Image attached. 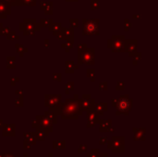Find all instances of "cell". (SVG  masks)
Segmentation results:
<instances>
[{"instance_id":"1","label":"cell","mask_w":158,"mask_h":157,"mask_svg":"<svg viewBox=\"0 0 158 157\" xmlns=\"http://www.w3.org/2000/svg\"><path fill=\"white\" fill-rule=\"evenodd\" d=\"M48 110L54 112L58 116H60L63 120H78L79 116L83 114L79 107V99L75 100L73 98H67L63 104L60 103Z\"/></svg>"},{"instance_id":"2","label":"cell","mask_w":158,"mask_h":157,"mask_svg":"<svg viewBox=\"0 0 158 157\" xmlns=\"http://www.w3.org/2000/svg\"><path fill=\"white\" fill-rule=\"evenodd\" d=\"M19 30L23 33L24 36H34L35 33L41 31V26L35 19H24L19 24Z\"/></svg>"},{"instance_id":"3","label":"cell","mask_w":158,"mask_h":157,"mask_svg":"<svg viewBox=\"0 0 158 157\" xmlns=\"http://www.w3.org/2000/svg\"><path fill=\"white\" fill-rule=\"evenodd\" d=\"M100 34V19H82V35L91 36V35Z\"/></svg>"},{"instance_id":"4","label":"cell","mask_w":158,"mask_h":157,"mask_svg":"<svg viewBox=\"0 0 158 157\" xmlns=\"http://www.w3.org/2000/svg\"><path fill=\"white\" fill-rule=\"evenodd\" d=\"M32 128L35 131H43L45 133H51L54 131V125L45 118L44 115H37L32 122Z\"/></svg>"},{"instance_id":"5","label":"cell","mask_w":158,"mask_h":157,"mask_svg":"<svg viewBox=\"0 0 158 157\" xmlns=\"http://www.w3.org/2000/svg\"><path fill=\"white\" fill-rule=\"evenodd\" d=\"M132 106H133V99L130 98L129 94L121 95L116 106V115L120 116L122 114L129 116L130 112L132 110Z\"/></svg>"},{"instance_id":"6","label":"cell","mask_w":158,"mask_h":157,"mask_svg":"<svg viewBox=\"0 0 158 157\" xmlns=\"http://www.w3.org/2000/svg\"><path fill=\"white\" fill-rule=\"evenodd\" d=\"M95 64V48H85L78 51V66L94 65Z\"/></svg>"},{"instance_id":"7","label":"cell","mask_w":158,"mask_h":157,"mask_svg":"<svg viewBox=\"0 0 158 157\" xmlns=\"http://www.w3.org/2000/svg\"><path fill=\"white\" fill-rule=\"evenodd\" d=\"M107 148L113 154L125 153V137L124 136H112L111 140H107Z\"/></svg>"},{"instance_id":"8","label":"cell","mask_w":158,"mask_h":157,"mask_svg":"<svg viewBox=\"0 0 158 157\" xmlns=\"http://www.w3.org/2000/svg\"><path fill=\"white\" fill-rule=\"evenodd\" d=\"M124 35H113L111 39L107 40V47L113 53H125L124 51Z\"/></svg>"},{"instance_id":"9","label":"cell","mask_w":158,"mask_h":157,"mask_svg":"<svg viewBox=\"0 0 158 157\" xmlns=\"http://www.w3.org/2000/svg\"><path fill=\"white\" fill-rule=\"evenodd\" d=\"M95 99L89 98V99H79V107L81 112L89 113L91 111H94L95 107Z\"/></svg>"},{"instance_id":"10","label":"cell","mask_w":158,"mask_h":157,"mask_svg":"<svg viewBox=\"0 0 158 157\" xmlns=\"http://www.w3.org/2000/svg\"><path fill=\"white\" fill-rule=\"evenodd\" d=\"M62 96L61 94H45L44 95V106L45 107L52 108L57 106L61 103Z\"/></svg>"},{"instance_id":"11","label":"cell","mask_w":158,"mask_h":157,"mask_svg":"<svg viewBox=\"0 0 158 157\" xmlns=\"http://www.w3.org/2000/svg\"><path fill=\"white\" fill-rule=\"evenodd\" d=\"M124 51L126 53H129V55L131 57L132 55L135 54L137 51V46H138V41L136 39H129L124 41Z\"/></svg>"},{"instance_id":"12","label":"cell","mask_w":158,"mask_h":157,"mask_svg":"<svg viewBox=\"0 0 158 157\" xmlns=\"http://www.w3.org/2000/svg\"><path fill=\"white\" fill-rule=\"evenodd\" d=\"M87 116V124H86V128L91 129L94 128L95 125H97L100 121V116L95 112V111H91V112L86 113Z\"/></svg>"},{"instance_id":"13","label":"cell","mask_w":158,"mask_h":157,"mask_svg":"<svg viewBox=\"0 0 158 157\" xmlns=\"http://www.w3.org/2000/svg\"><path fill=\"white\" fill-rule=\"evenodd\" d=\"M2 136L3 137H15L16 135V124H6L3 123L2 127Z\"/></svg>"},{"instance_id":"14","label":"cell","mask_w":158,"mask_h":157,"mask_svg":"<svg viewBox=\"0 0 158 157\" xmlns=\"http://www.w3.org/2000/svg\"><path fill=\"white\" fill-rule=\"evenodd\" d=\"M99 131L101 133H105V132H115L116 129L112 126V120H102L99 121Z\"/></svg>"},{"instance_id":"15","label":"cell","mask_w":158,"mask_h":157,"mask_svg":"<svg viewBox=\"0 0 158 157\" xmlns=\"http://www.w3.org/2000/svg\"><path fill=\"white\" fill-rule=\"evenodd\" d=\"M11 4L0 1V19H7L8 15L11 14Z\"/></svg>"},{"instance_id":"16","label":"cell","mask_w":158,"mask_h":157,"mask_svg":"<svg viewBox=\"0 0 158 157\" xmlns=\"http://www.w3.org/2000/svg\"><path fill=\"white\" fill-rule=\"evenodd\" d=\"M134 136L132 137L133 140H146V129L144 128H133L132 129Z\"/></svg>"},{"instance_id":"17","label":"cell","mask_w":158,"mask_h":157,"mask_svg":"<svg viewBox=\"0 0 158 157\" xmlns=\"http://www.w3.org/2000/svg\"><path fill=\"white\" fill-rule=\"evenodd\" d=\"M61 33L63 34L64 40L66 42H72L74 43V29L73 28H61Z\"/></svg>"},{"instance_id":"18","label":"cell","mask_w":158,"mask_h":157,"mask_svg":"<svg viewBox=\"0 0 158 157\" xmlns=\"http://www.w3.org/2000/svg\"><path fill=\"white\" fill-rule=\"evenodd\" d=\"M40 9L44 11L45 15H53L54 13V2L46 1L40 3Z\"/></svg>"},{"instance_id":"19","label":"cell","mask_w":158,"mask_h":157,"mask_svg":"<svg viewBox=\"0 0 158 157\" xmlns=\"http://www.w3.org/2000/svg\"><path fill=\"white\" fill-rule=\"evenodd\" d=\"M79 68V66L76 65L74 61H66L65 62V72L67 74H73L76 69Z\"/></svg>"},{"instance_id":"20","label":"cell","mask_w":158,"mask_h":157,"mask_svg":"<svg viewBox=\"0 0 158 157\" xmlns=\"http://www.w3.org/2000/svg\"><path fill=\"white\" fill-rule=\"evenodd\" d=\"M108 109V104L107 103H99L95 104L94 111L97 113L99 116H103L105 111H107Z\"/></svg>"},{"instance_id":"21","label":"cell","mask_w":158,"mask_h":157,"mask_svg":"<svg viewBox=\"0 0 158 157\" xmlns=\"http://www.w3.org/2000/svg\"><path fill=\"white\" fill-rule=\"evenodd\" d=\"M61 28H62V25H61L60 22H53L48 27V31L52 32L53 35H54V36H55V35H57L58 33H60Z\"/></svg>"},{"instance_id":"22","label":"cell","mask_w":158,"mask_h":157,"mask_svg":"<svg viewBox=\"0 0 158 157\" xmlns=\"http://www.w3.org/2000/svg\"><path fill=\"white\" fill-rule=\"evenodd\" d=\"M35 132H27V133H23V138L24 140L29 142L30 145H35L36 144V140H35Z\"/></svg>"},{"instance_id":"23","label":"cell","mask_w":158,"mask_h":157,"mask_svg":"<svg viewBox=\"0 0 158 157\" xmlns=\"http://www.w3.org/2000/svg\"><path fill=\"white\" fill-rule=\"evenodd\" d=\"M44 116L45 118H46L53 125H55V124H57V123H58V116L55 115L54 112H52V111H50V110L45 111Z\"/></svg>"},{"instance_id":"24","label":"cell","mask_w":158,"mask_h":157,"mask_svg":"<svg viewBox=\"0 0 158 157\" xmlns=\"http://www.w3.org/2000/svg\"><path fill=\"white\" fill-rule=\"evenodd\" d=\"M15 48H16V51H17V53L19 54V55L20 57H23L24 54L28 52V48L25 47L24 45H22V44H15Z\"/></svg>"},{"instance_id":"25","label":"cell","mask_w":158,"mask_h":157,"mask_svg":"<svg viewBox=\"0 0 158 157\" xmlns=\"http://www.w3.org/2000/svg\"><path fill=\"white\" fill-rule=\"evenodd\" d=\"M7 68L8 69L16 68V57H7Z\"/></svg>"},{"instance_id":"26","label":"cell","mask_w":158,"mask_h":157,"mask_svg":"<svg viewBox=\"0 0 158 157\" xmlns=\"http://www.w3.org/2000/svg\"><path fill=\"white\" fill-rule=\"evenodd\" d=\"M53 149L65 150L66 149V141L65 140H54L53 141Z\"/></svg>"},{"instance_id":"27","label":"cell","mask_w":158,"mask_h":157,"mask_svg":"<svg viewBox=\"0 0 158 157\" xmlns=\"http://www.w3.org/2000/svg\"><path fill=\"white\" fill-rule=\"evenodd\" d=\"M34 132H35L34 136H35V140H36V141L37 140L43 141L49 136V133H45V132H43V131H34Z\"/></svg>"},{"instance_id":"28","label":"cell","mask_w":158,"mask_h":157,"mask_svg":"<svg viewBox=\"0 0 158 157\" xmlns=\"http://www.w3.org/2000/svg\"><path fill=\"white\" fill-rule=\"evenodd\" d=\"M24 95H16L14 99V104L16 107H23L24 106Z\"/></svg>"},{"instance_id":"29","label":"cell","mask_w":158,"mask_h":157,"mask_svg":"<svg viewBox=\"0 0 158 157\" xmlns=\"http://www.w3.org/2000/svg\"><path fill=\"white\" fill-rule=\"evenodd\" d=\"M86 77H87L91 82H95V69L88 68L86 70Z\"/></svg>"},{"instance_id":"30","label":"cell","mask_w":158,"mask_h":157,"mask_svg":"<svg viewBox=\"0 0 158 157\" xmlns=\"http://www.w3.org/2000/svg\"><path fill=\"white\" fill-rule=\"evenodd\" d=\"M54 22L53 19H40V26L41 27H45V28H48L51 24Z\"/></svg>"},{"instance_id":"31","label":"cell","mask_w":158,"mask_h":157,"mask_svg":"<svg viewBox=\"0 0 158 157\" xmlns=\"http://www.w3.org/2000/svg\"><path fill=\"white\" fill-rule=\"evenodd\" d=\"M20 6H27V7H34L36 6V0H20Z\"/></svg>"},{"instance_id":"32","label":"cell","mask_w":158,"mask_h":157,"mask_svg":"<svg viewBox=\"0 0 158 157\" xmlns=\"http://www.w3.org/2000/svg\"><path fill=\"white\" fill-rule=\"evenodd\" d=\"M65 94L69 95L71 91L74 90V82H68L65 85Z\"/></svg>"},{"instance_id":"33","label":"cell","mask_w":158,"mask_h":157,"mask_svg":"<svg viewBox=\"0 0 158 157\" xmlns=\"http://www.w3.org/2000/svg\"><path fill=\"white\" fill-rule=\"evenodd\" d=\"M73 44H74V43H72V42H65L61 44V48L65 49L66 53H69V51L73 47Z\"/></svg>"},{"instance_id":"34","label":"cell","mask_w":158,"mask_h":157,"mask_svg":"<svg viewBox=\"0 0 158 157\" xmlns=\"http://www.w3.org/2000/svg\"><path fill=\"white\" fill-rule=\"evenodd\" d=\"M130 57H132V64L135 66V65H137V63H138L139 60H141V52H136L135 54L132 55Z\"/></svg>"},{"instance_id":"35","label":"cell","mask_w":158,"mask_h":157,"mask_svg":"<svg viewBox=\"0 0 158 157\" xmlns=\"http://www.w3.org/2000/svg\"><path fill=\"white\" fill-rule=\"evenodd\" d=\"M100 8V0H91V10Z\"/></svg>"},{"instance_id":"36","label":"cell","mask_w":158,"mask_h":157,"mask_svg":"<svg viewBox=\"0 0 158 157\" xmlns=\"http://www.w3.org/2000/svg\"><path fill=\"white\" fill-rule=\"evenodd\" d=\"M7 39L8 40H15V41H18L19 39V36L18 34H16L14 31H11L8 35H7Z\"/></svg>"},{"instance_id":"37","label":"cell","mask_w":158,"mask_h":157,"mask_svg":"<svg viewBox=\"0 0 158 157\" xmlns=\"http://www.w3.org/2000/svg\"><path fill=\"white\" fill-rule=\"evenodd\" d=\"M99 154H100L99 149H93V150H91L90 153L86 154V157H97Z\"/></svg>"},{"instance_id":"38","label":"cell","mask_w":158,"mask_h":157,"mask_svg":"<svg viewBox=\"0 0 158 157\" xmlns=\"http://www.w3.org/2000/svg\"><path fill=\"white\" fill-rule=\"evenodd\" d=\"M11 32V29L9 27H3L0 29V36H7V35Z\"/></svg>"},{"instance_id":"39","label":"cell","mask_w":158,"mask_h":157,"mask_svg":"<svg viewBox=\"0 0 158 157\" xmlns=\"http://www.w3.org/2000/svg\"><path fill=\"white\" fill-rule=\"evenodd\" d=\"M131 27H132V23L129 21V19H124V31L129 32Z\"/></svg>"},{"instance_id":"40","label":"cell","mask_w":158,"mask_h":157,"mask_svg":"<svg viewBox=\"0 0 158 157\" xmlns=\"http://www.w3.org/2000/svg\"><path fill=\"white\" fill-rule=\"evenodd\" d=\"M69 23H70V27L71 28H76L79 26V19H69Z\"/></svg>"},{"instance_id":"41","label":"cell","mask_w":158,"mask_h":157,"mask_svg":"<svg viewBox=\"0 0 158 157\" xmlns=\"http://www.w3.org/2000/svg\"><path fill=\"white\" fill-rule=\"evenodd\" d=\"M116 91H124L125 90V82H118L116 85Z\"/></svg>"},{"instance_id":"42","label":"cell","mask_w":158,"mask_h":157,"mask_svg":"<svg viewBox=\"0 0 158 157\" xmlns=\"http://www.w3.org/2000/svg\"><path fill=\"white\" fill-rule=\"evenodd\" d=\"M62 80V74L61 73H54L53 74V80L57 82H60Z\"/></svg>"},{"instance_id":"43","label":"cell","mask_w":158,"mask_h":157,"mask_svg":"<svg viewBox=\"0 0 158 157\" xmlns=\"http://www.w3.org/2000/svg\"><path fill=\"white\" fill-rule=\"evenodd\" d=\"M87 145L86 144H80L79 145V150H78V153L79 154H84L87 151Z\"/></svg>"},{"instance_id":"44","label":"cell","mask_w":158,"mask_h":157,"mask_svg":"<svg viewBox=\"0 0 158 157\" xmlns=\"http://www.w3.org/2000/svg\"><path fill=\"white\" fill-rule=\"evenodd\" d=\"M99 89L101 91H107L108 89V82H103L99 84Z\"/></svg>"},{"instance_id":"45","label":"cell","mask_w":158,"mask_h":157,"mask_svg":"<svg viewBox=\"0 0 158 157\" xmlns=\"http://www.w3.org/2000/svg\"><path fill=\"white\" fill-rule=\"evenodd\" d=\"M107 136L106 137H104V136H101L100 139H99V144L100 145H105L107 143Z\"/></svg>"},{"instance_id":"46","label":"cell","mask_w":158,"mask_h":157,"mask_svg":"<svg viewBox=\"0 0 158 157\" xmlns=\"http://www.w3.org/2000/svg\"><path fill=\"white\" fill-rule=\"evenodd\" d=\"M19 82V77H12L10 79V85L11 86H15L17 82Z\"/></svg>"},{"instance_id":"47","label":"cell","mask_w":158,"mask_h":157,"mask_svg":"<svg viewBox=\"0 0 158 157\" xmlns=\"http://www.w3.org/2000/svg\"><path fill=\"white\" fill-rule=\"evenodd\" d=\"M119 103V98H112L111 100V105H112V107H115L116 108V104H118Z\"/></svg>"},{"instance_id":"48","label":"cell","mask_w":158,"mask_h":157,"mask_svg":"<svg viewBox=\"0 0 158 157\" xmlns=\"http://www.w3.org/2000/svg\"><path fill=\"white\" fill-rule=\"evenodd\" d=\"M32 147H33V145H30L29 142H27V141L23 140V148H24V149L30 150V149H32Z\"/></svg>"},{"instance_id":"49","label":"cell","mask_w":158,"mask_h":157,"mask_svg":"<svg viewBox=\"0 0 158 157\" xmlns=\"http://www.w3.org/2000/svg\"><path fill=\"white\" fill-rule=\"evenodd\" d=\"M85 48H87V44H78V51H80V50H83Z\"/></svg>"},{"instance_id":"50","label":"cell","mask_w":158,"mask_h":157,"mask_svg":"<svg viewBox=\"0 0 158 157\" xmlns=\"http://www.w3.org/2000/svg\"><path fill=\"white\" fill-rule=\"evenodd\" d=\"M1 157H17V156H15L13 154L5 153V154H1Z\"/></svg>"},{"instance_id":"51","label":"cell","mask_w":158,"mask_h":157,"mask_svg":"<svg viewBox=\"0 0 158 157\" xmlns=\"http://www.w3.org/2000/svg\"><path fill=\"white\" fill-rule=\"evenodd\" d=\"M15 95H24V92L23 91H15Z\"/></svg>"},{"instance_id":"52","label":"cell","mask_w":158,"mask_h":157,"mask_svg":"<svg viewBox=\"0 0 158 157\" xmlns=\"http://www.w3.org/2000/svg\"><path fill=\"white\" fill-rule=\"evenodd\" d=\"M89 98H91V94H83L82 96H81L80 99H89Z\"/></svg>"},{"instance_id":"53","label":"cell","mask_w":158,"mask_h":157,"mask_svg":"<svg viewBox=\"0 0 158 157\" xmlns=\"http://www.w3.org/2000/svg\"><path fill=\"white\" fill-rule=\"evenodd\" d=\"M44 47L49 48V40L48 39H44Z\"/></svg>"},{"instance_id":"54","label":"cell","mask_w":158,"mask_h":157,"mask_svg":"<svg viewBox=\"0 0 158 157\" xmlns=\"http://www.w3.org/2000/svg\"><path fill=\"white\" fill-rule=\"evenodd\" d=\"M97 157H109V156L106 153H100Z\"/></svg>"},{"instance_id":"55","label":"cell","mask_w":158,"mask_h":157,"mask_svg":"<svg viewBox=\"0 0 158 157\" xmlns=\"http://www.w3.org/2000/svg\"><path fill=\"white\" fill-rule=\"evenodd\" d=\"M132 17H133V19H139V18H141V15H136V14H134Z\"/></svg>"},{"instance_id":"56","label":"cell","mask_w":158,"mask_h":157,"mask_svg":"<svg viewBox=\"0 0 158 157\" xmlns=\"http://www.w3.org/2000/svg\"><path fill=\"white\" fill-rule=\"evenodd\" d=\"M72 98H73V99H75V100H78V99H80V98H79V95H78V94H74Z\"/></svg>"},{"instance_id":"57","label":"cell","mask_w":158,"mask_h":157,"mask_svg":"<svg viewBox=\"0 0 158 157\" xmlns=\"http://www.w3.org/2000/svg\"><path fill=\"white\" fill-rule=\"evenodd\" d=\"M67 2H78L79 0H66Z\"/></svg>"},{"instance_id":"58","label":"cell","mask_w":158,"mask_h":157,"mask_svg":"<svg viewBox=\"0 0 158 157\" xmlns=\"http://www.w3.org/2000/svg\"><path fill=\"white\" fill-rule=\"evenodd\" d=\"M47 157H55V155H54V154L53 153H50L49 154H48V156Z\"/></svg>"},{"instance_id":"59","label":"cell","mask_w":158,"mask_h":157,"mask_svg":"<svg viewBox=\"0 0 158 157\" xmlns=\"http://www.w3.org/2000/svg\"><path fill=\"white\" fill-rule=\"evenodd\" d=\"M23 157H28V154L27 153H24L23 154Z\"/></svg>"},{"instance_id":"60","label":"cell","mask_w":158,"mask_h":157,"mask_svg":"<svg viewBox=\"0 0 158 157\" xmlns=\"http://www.w3.org/2000/svg\"><path fill=\"white\" fill-rule=\"evenodd\" d=\"M2 125H3V121H2V120H0V129H1Z\"/></svg>"},{"instance_id":"61","label":"cell","mask_w":158,"mask_h":157,"mask_svg":"<svg viewBox=\"0 0 158 157\" xmlns=\"http://www.w3.org/2000/svg\"><path fill=\"white\" fill-rule=\"evenodd\" d=\"M2 28H3V24L0 22V29H2Z\"/></svg>"}]
</instances>
